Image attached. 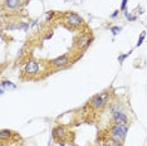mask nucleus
<instances>
[{"instance_id":"9","label":"nucleus","mask_w":147,"mask_h":146,"mask_svg":"<svg viewBox=\"0 0 147 146\" xmlns=\"http://www.w3.org/2000/svg\"><path fill=\"white\" fill-rule=\"evenodd\" d=\"M22 0H5V7L8 9H16L20 5Z\"/></svg>"},{"instance_id":"12","label":"nucleus","mask_w":147,"mask_h":146,"mask_svg":"<svg viewBox=\"0 0 147 146\" xmlns=\"http://www.w3.org/2000/svg\"><path fill=\"white\" fill-rule=\"evenodd\" d=\"M1 87H4V88L14 89V88H15V84H14L13 82H10V81H3V82H1Z\"/></svg>"},{"instance_id":"18","label":"nucleus","mask_w":147,"mask_h":146,"mask_svg":"<svg viewBox=\"0 0 147 146\" xmlns=\"http://www.w3.org/2000/svg\"><path fill=\"white\" fill-rule=\"evenodd\" d=\"M126 5H127V0H122V5H121V10L126 9Z\"/></svg>"},{"instance_id":"10","label":"nucleus","mask_w":147,"mask_h":146,"mask_svg":"<svg viewBox=\"0 0 147 146\" xmlns=\"http://www.w3.org/2000/svg\"><path fill=\"white\" fill-rule=\"evenodd\" d=\"M104 146H122L121 144V141L119 140H116V139H113V137H110V139H107L104 141Z\"/></svg>"},{"instance_id":"6","label":"nucleus","mask_w":147,"mask_h":146,"mask_svg":"<svg viewBox=\"0 0 147 146\" xmlns=\"http://www.w3.org/2000/svg\"><path fill=\"white\" fill-rule=\"evenodd\" d=\"M67 136H68V131L63 126H58L53 130V137L57 141H63L64 139H67Z\"/></svg>"},{"instance_id":"1","label":"nucleus","mask_w":147,"mask_h":146,"mask_svg":"<svg viewBox=\"0 0 147 146\" xmlns=\"http://www.w3.org/2000/svg\"><path fill=\"white\" fill-rule=\"evenodd\" d=\"M127 131H128V125L114 124L112 128H111V137H113L116 140H119V141H123L126 135H127Z\"/></svg>"},{"instance_id":"17","label":"nucleus","mask_w":147,"mask_h":146,"mask_svg":"<svg viewBox=\"0 0 147 146\" xmlns=\"http://www.w3.org/2000/svg\"><path fill=\"white\" fill-rule=\"evenodd\" d=\"M125 15H126V18H127L128 20H132V22H133V20H136V18H135V16L130 15V14H128V13H125Z\"/></svg>"},{"instance_id":"11","label":"nucleus","mask_w":147,"mask_h":146,"mask_svg":"<svg viewBox=\"0 0 147 146\" xmlns=\"http://www.w3.org/2000/svg\"><path fill=\"white\" fill-rule=\"evenodd\" d=\"M11 131L10 130H1V132H0V137H1L3 141H5L7 139H9V137L11 136Z\"/></svg>"},{"instance_id":"5","label":"nucleus","mask_w":147,"mask_h":146,"mask_svg":"<svg viewBox=\"0 0 147 146\" xmlns=\"http://www.w3.org/2000/svg\"><path fill=\"white\" fill-rule=\"evenodd\" d=\"M39 71V63L37 61H28L24 66V72L26 74H35Z\"/></svg>"},{"instance_id":"4","label":"nucleus","mask_w":147,"mask_h":146,"mask_svg":"<svg viewBox=\"0 0 147 146\" xmlns=\"http://www.w3.org/2000/svg\"><path fill=\"white\" fill-rule=\"evenodd\" d=\"M68 63H69L68 54L60 55V57H58V58H55V59L51 61V64L53 67H55V68H63V67H66Z\"/></svg>"},{"instance_id":"14","label":"nucleus","mask_w":147,"mask_h":146,"mask_svg":"<svg viewBox=\"0 0 147 146\" xmlns=\"http://www.w3.org/2000/svg\"><path fill=\"white\" fill-rule=\"evenodd\" d=\"M111 32L113 33V36H117V34L121 32V28H119V27H112V28H111Z\"/></svg>"},{"instance_id":"16","label":"nucleus","mask_w":147,"mask_h":146,"mask_svg":"<svg viewBox=\"0 0 147 146\" xmlns=\"http://www.w3.org/2000/svg\"><path fill=\"white\" fill-rule=\"evenodd\" d=\"M53 15H54V11H49V13L47 14V22H48V20H51L53 18Z\"/></svg>"},{"instance_id":"2","label":"nucleus","mask_w":147,"mask_h":146,"mask_svg":"<svg viewBox=\"0 0 147 146\" xmlns=\"http://www.w3.org/2000/svg\"><path fill=\"white\" fill-rule=\"evenodd\" d=\"M108 98H110L108 92H102V93H99V95H97V96L93 97V100L91 101V106H92V109H94V110L103 109L106 105L108 103Z\"/></svg>"},{"instance_id":"3","label":"nucleus","mask_w":147,"mask_h":146,"mask_svg":"<svg viewBox=\"0 0 147 146\" xmlns=\"http://www.w3.org/2000/svg\"><path fill=\"white\" fill-rule=\"evenodd\" d=\"M64 20H66L67 24L73 27V28H77L79 25H82V23H83L82 16H79L78 14H75V13H67L66 15H64Z\"/></svg>"},{"instance_id":"19","label":"nucleus","mask_w":147,"mask_h":146,"mask_svg":"<svg viewBox=\"0 0 147 146\" xmlns=\"http://www.w3.org/2000/svg\"><path fill=\"white\" fill-rule=\"evenodd\" d=\"M118 13H119V11H118V10H116V11H114V13H113V14H112V15H111V16H112V18H116V16L118 15Z\"/></svg>"},{"instance_id":"7","label":"nucleus","mask_w":147,"mask_h":146,"mask_svg":"<svg viewBox=\"0 0 147 146\" xmlns=\"http://www.w3.org/2000/svg\"><path fill=\"white\" fill-rule=\"evenodd\" d=\"M112 116H113V120H114L116 124H125V125H127L128 118H127V116H126V113H123L122 111L112 110Z\"/></svg>"},{"instance_id":"8","label":"nucleus","mask_w":147,"mask_h":146,"mask_svg":"<svg viewBox=\"0 0 147 146\" xmlns=\"http://www.w3.org/2000/svg\"><path fill=\"white\" fill-rule=\"evenodd\" d=\"M89 44H91V39L87 36H81L77 40H75V45H77L79 49L87 48V47H89Z\"/></svg>"},{"instance_id":"15","label":"nucleus","mask_w":147,"mask_h":146,"mask_svg":"<svg viewBox=\"0 0 147 146\" xmlns=\"http://www.w3.org/2000/svg\"><path fill=\"white\" fill-rule=\"evenodd\" d=\"M145 32H142V34H141V37L138 38V42H137V47H140L141 44H142V42H143V39H145Z\"/></svg>"},{"instance_id":"20","label":"nucleus","mask_w":147,"mask_h":146,"mask_svg":"<svg viewBox=\"0 0 147 146\" xmlns=\"http://www.w3.org/2000/svg\"><path fill=\"white\" fill-rule=\"evenodd\" d=\"M60 146H64V145H63V144H62V145H60Z\"/></svg>"},{"instance_id":"13","label":"nucleus","mask_w":147,"mask_h":146,"mask_svg":"<svg viewBox=\"0 0 147 146\" xmlns=\"http://www.w3.org/2000/svg\"><path fill=\"white\" fill-rule=\"evenodd\" d=\"M131 53H132V52L130 51V52H128V53H126V54H122V55H119V57H118V61H119V63H123V61H125L126 58H127V57H128V55H130Z\"/></svg>"}]
</instances>
